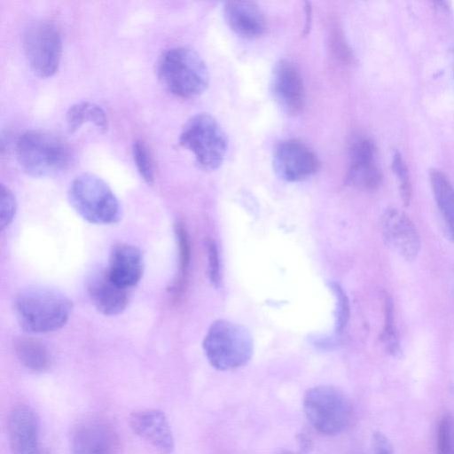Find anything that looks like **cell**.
Returning <instances> with one entry per match:
<instances>
[{"mask_svg":"<svg viewBox=\"0 0 454 454\" xmlns=\"http://www.w3.org/2000/svg\"><path fill=\"white\" fill-rule=\"evenodd\" d=\"M14 310L20 325L26 332L44 333L63 327L70 317L73 305L60 291L36 286L20 291Z\"/></svg>","mask_w":454,"mask_h":454,"instance_id":"cell-1","label":"cell"},{"mask_svg":"<svg viewBox=\"0 0 454 454\" xmlns=\"http://www.w3.org/2000/svg\"><path fill=\"white\" fill-rule=\"evenodd\" d=\"M15 153L22 170L34 177L53 176L74 161L71 146L61 137L41 130H27L17 140Z\"/></svg>","mask_w":454,"mask_h":454,"instance_id":"cell-2","label":"cell"},{"mask_svg":"<svg viewBox=\"0 0 454 454\" xmlns=\"http://www.w3.org/2000/svg\"><path fill=\"white\" fill-rule=\"evenodd\" d=\"M156 70L162 85L180 98L198 97L208 86L209 75L206 63L190 47H173L164 51L158 60Z\"/></svg>","mask_w":454,"mask_h":454,"instance_id":"cell-3","label":"cell"},{"mask_svg":"<svg viewBox=\"0 0 454 454\" xmlns=\"http://www.w3.org/2000/svg\"><path fill=\"white\" fill-rule=\"evenodd\" d=\"M67 196L74 211L90 223L113 224L121 218L119 200L110 186L94 174L82 173L75 176Z\"/></svg>","mask_w":454,"mask_h":454,"instance_id":"cell-4","label":"cell"},{"mask_svg":"<svg viewBox=\"0 0 454 454\" xmlns=\"http://www.w3.org/2000/svg\"><path fill=\"white\" fill-rule=\"evenodd\" d=\"M302 407L310 426L327 436L346 431L354 417L348 396L340 388L330 385L308 389L303 396Z\"/></svg>","mask_w":454,"mask_h":454,"instance_id":"cell-5","label":"cell"},{"mask_svg":"<svg viewBox=\"0 0 454 454\" xmlns=\"http://www.w3.org/2000/svg\"><path fill=\"white\" fill-rule=\"evenodd\" d=\"M202 346L209 364L219 371L242 367L253 355V340L248 331L224 319L216 320L210 325Z\"/></svg>","mask_w":454,"mask_h":454,"instance_id":"cell-6","label":"cell"},{"mask_svg":"<svg viewBox=\"0 0 454 454\" xmlns=\"http://www.w3.org/2000/svg\"><path fill=\"white\" fill-rule=\"evenodd\" d=\"M179 144L192 152L200 167L206 170L219 168L228 150L225 132L212 116L206 114L194 115L185 123Z\"/></svg>","mask_w":454,"mask_h":454,"instance_id":"cell-7","label":"cell"},{"mask_svg":"<svg viewBox=\"0 0 454 454\" xmlns=\"http://www.w3.org/2000/svg\"><path fill=\"white\" fill-rule=\"evenodd\" d=\"M23 49L31 70L39 77L52 76L59 69L62 55V39L51 21L30 24L23 34Z\"/></svg>","mask_w":454,"mask_h":454,"instance_id":"cell-8","label":"cell"},{"mask_svg":"<svg viewBox=\"0 0 454 454\" xmlns=\"http://www.w3.org/2000/svg\"><path fill=\"white\" fill-rule=\"evenodd\" d=\"M316 153L306 144L297 139L279 143L273 154L276 174L287 182L302 181L319 168Z\"/></svg>","mask_w":454,"mask_h":454,"instance_id":"cell-9","label":"cell"},{"mask_svg":"<svg viewBox=\"0 0 454 454\" xmlns=\"http://www.w3.org/2000/svg\"><path fill=\"white\" fill-rule=\"evenodd\" d=\"M349 158L347 183L363 191L376 190L382 176L377 165V151L372 141L366 137L356 139L350 147Z\"/></svg>","mask_w":454,"mask_h":454,"instance_id":"cell-10","label":"cell"},{"mask_svg":"<svg viewBox=\"0 0 454 454\" xmlns=\"http://www.w3.org/2000/svg\"><path fill=\"white\" fill-rule=\"evenodd\" d=\"M381 230L386 244L403 258L412 261L419 253V234L411 220L396 208H388L381 217Z\"/></svg>","mask_w":454,"mask_h":454,"instance_id":"cell-11","label":"cell"},{"mask_svg":"<svg viewBox=\"0 0 454 454\" xmlns=\"http://www.w3.org/2000/svg\"><path fill=\"white\" fill-rule=\"evenodd\" d=\"M272 94L281 109L291 115L299 114L305 106V90L297 67L287 60L274 67L271 79Z\"/></svg>","mask_w":454,"mask_h":454,"instance_id":"cell-12","label":"cell"},{"mask_svg":"<svg viewBox=\"0 0 454 454\" xmlns=\"http://www.w3.org/2000/svg\"><path fill=\"white\" fill-rule=\"evenodd\" d=\"M132 431L146 441L160 454H171L175 443L165 414L159 410L147 409L132 412L129 418Z\"/></svg>","mask_w":454,"mask_h":454,"instance_id":"cell-13","label":"cell"},{"mask_svg":"<svg viewBox=\"0 0 454 454\" xmlns=\"http://www.w3.org/2000/svg\"><path fill=\"white\" fill-rule=\"evenodd\" d=\"M7 432L12 454H40L39 421L29 406L20 404L12 409Z\"/></svg>","mask_w":454,"mask_h":454,"instance_id":"cell-14","label":"cell"},{"mask_svg":"<svg viewBox=\"0 0 454 454\" xmlns=\"http://www.w3.org/2000/svg\"><path fill=\"white\" fill-rule=\"evenodd\" d=\"M129 290L115 283L106 270L94 271L87 281V291L92 304L106 316L119 315L125 310Z\"/></svg>","mask_w":454,"mask_h":454,"instance_id":"cell-15","label":"cell"},{"mask_svg":"<svg viewBox=\"0 0 454 454\" xmlns=\"http://www.w3.org/2000/svg\"><path fill=\"white\" fill-rule=\"evenodd\" d=\"M114 432L106 422L90 419L80 424L71 440L72 454H116Z\"/></svg>","mask_w":454,"mask_h":454,"instance_id":"cell-16","label":"cell"},{"mask_svg":"<svg viewBox=\"0 0 454 454\" xmlns=\"http://www.w3.org/2000/svg\"><path fill=\"white\" fill-rule=\"evenodd\" d=\"M106 271L118 285L132 288L140 281L144 272V259L140 249L129 244L114 245L110 252Z\"/></svg>","mask_w":454,"mask_h":454,"instance_id":"cell-17","label":"cell"},{"mask_svg":"<svg viewBox=\"0 0 454 454\" xmlns=\"http://www.w3.org/2000/svg\"><path fill=\"white\" fill-rule=\"evenodd\" d=\"M223 16L230 28L244 38H257L266 29L264 14L258 4L252 1L226 2Z\"/></svg>","mask_w":454,"mask_h":454,"instance_id":"cell-18","label":"cell"},{"mask_svg":"<svg viewBox=\"0 0 454 454\" xmlns=\"http://www.w3.org/2000/svg\"><path fill=\"white\" fill-rule=\"evenodd\" d=\"M430 184L449 239L454 242V187L444 173L433 169Z\"/></svg>","mask_w":454,"mask_h":454,"instance_id":"cell-19","label":"cell"},{"mask_svg":"<svg viewBox=\"0 0 454 454\" xmlns=\"http://www.w3.org/2000/svg\"><path fill=\"white\" fill-rule=\"evenodd\" d=\"M67 128L74 133L84 123H92L101 133L108 129V119L105 110L98 104L82 101L71 106L66 114Z\"/></svg>","mask_w":454,"mask_h":454,"instance_id":"cell-20","label":"cell"},{"mask_svg":"<svg viewBox=\"0 0 454 454\" xmlns=\"http://www.w3.org/2000/svg\"><path fill=\"white\" fill-rule=\"evenodd\" d=\"M13 348L17 358L27 369L42 372L50 367V353L38 340L20 336L14 340Z\"/></svg>","mask_w":454,"mask_h":454,"instance_id":"cell-21","label":"cell"},{"mask_svg":"<svg viewBox=\"0 0 454 454\" xmlns=\"http://www.w3.org/2000/svg\"><path fill=\"white\" fill-rule=\"evenodd\" d=\"M385 323L380 335L381 341L386 350L392 356L400 352V343L394 316V304L389 294L384 297Z\"/></svg>","mask_w":454,"mask_h":454,"instance_id":"cell-22","label":"cell"},{"mask_svg":"<svg viewBox=\"0 0 454 454\" xmlns=\"http://www.w3.org/2000/svg\"><path fill=\"white\" fill-rule=\"evenodd\" d=\"M175 232L178 247L179 261V278L178 281H176L175 289L176 291H181L186 278V272L190 263L191 246L188 233L182 223L177 222L176 223Z\"/></svg>","mask_w":454,"mask_h":454,"instance_id":"cell-23","label":"cell"},{"mask_svg":"<svg viewBox=\"0 0 454 454\" xmlns=\"http://www.w3.org/2000/svg\"><path fill=\"white\" fill-rule=\"evenodd\" d=\"M132 155L140 176L147 184L154 182V166L151 153L144 141L137 139L132 145Z\"/></svg>","mask_w":454,"mask_h":454,"instance_id":"cell-24","label":"cell"},{"mask_svg":"<svg viewBox=\"0 0 454 454\" xmlns=\"http://www.w3.org/2000/svg\"><path fill=\"white\" fill-rule=\"evenodd\" d=\"M437 454H452L454 450V420L450 415L442 416L436 428Z\"/></svg>","mask_w":454,"mask_h":454,"instance_id":"cell-25","label":"cell"},{"mask_svg":"<svg viewBox=\"0 0 454 454\" xmlns=\"http://www.w3.org/2000/svg\"><path fill=\"white\" fill-rule=\"evenodd\" d=\"M337 303V314H336V331L341 333L346 327L349 318V304L348 297L341 288V286L336 282L329 283Z\"/></svg>","mask_w":454,"mask_h":454,"instance_id":"cell-26","label":"cell"},{"mask_svg":"<svg viewBox=\"0 0 454 454\" xmlns=\"http://www.w3.org/2000/svg\"><path fill=\"white\" fill-rule=\"evenodd\" d=\"M17 209V202L13 192L1 184L0 225L1 230L6 228L13 220Z\"/></svg>","mask_w":454,"mask_h":454,"instance_id":"cell-27","label":"cell"},{"mask_svg":"<svg viewBox=\"0 0 454 454\" xmlns=\"http://www.w3.org/2000/svg\"><path fill=\"white\" fill-rule=\"evenodd\" d=\"M394 171L399 181V190L402 201L403 205L407 206L410 203L411 196V187L407 168L402 157L396 153L393 161Z\"/></svg>","mask_w":454,"mask_h":454,"instance_id":"cell-28","label":"cell"},{"mask_svg":"<svg viewBox=\"0 0 454 454\" xmlns=\"http://www.w3.org/2000/svg\"><path fill=\"white\" fill-rule=\"evenodd\" d=\"M331 48L335 58L342 62L350 59V51L345 42L342 31L338 24H334L331 28Z\"/></svg>","mask_w":454,"mask_h":454,"instance_id":"cell-29","label":"cell"},{"mask_svg":"<svg viewBox=\"0 0 454 454\" xmlns=\"http://www.w3.org/2000/svg\"><path fill=\"white\" fill-rule=\"evenodd\" d=\"M207 256V275L211 284L217 287L220 283V261L217 247L212 240L206 243Z\"/></svg>","mask_w":454,"mask_h":454,"instance_id":"cell-30","label":"cell"},{"mask_svg":"<svg viewBox=\"0 0 454 454\" xmlns=\"http://www.w3.org/2000/svg\"><path fill=\"white\" fill-rule=\"evenodd\" d=\"M373 454H394V448L389 439L380 432L372 435Z\"/></svg>","mask_w":454,"mask_h":454,"instance_id":"cell-31","label":"cell"},{"mask_svg":"<svg viewBox=\"0 0 454 454\" xmlns=\"http://www.w3.org/2000/svg\"><path fill=\"white\" fill-rule=\"evenodd\" d=\"M281 454H298V453H294V452H292V451H284Z\"/></svg>","mask_w":454,"mask_h":454,"instance_id":"cell-32","label":"cell"},{"mask_svg":"<svg viewBox=\"0 0 454 454\" xmlns=\"http://www.w3.org/2000/svg\"><path fill=\"white\" fill-rule=\"evenodd\" d=\"M452 454H454V450H453V451H452Z\"/></svg>","mask_w":454,"mask_h":454,"instance_id":"cell-33","label":"cell"}]
</instances>
